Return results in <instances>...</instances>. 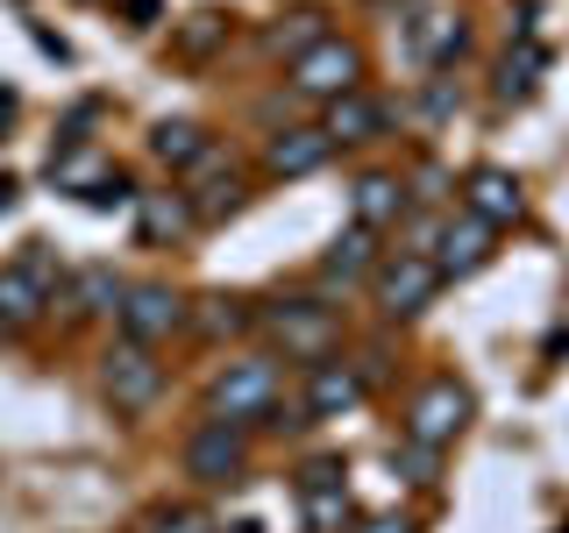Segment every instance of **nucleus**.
<instances>
[{
    "label": "nucleus",
    "instance_id": "nucleus-3",
    "mask_svg": "<svg viewBox=\"0 0 569 533\" xmlns=\"http://www.w3.org/2000/svg\"><path fill=\"white\" fill-rule=\"evenodd\" d=\"M470 391H462L456 378H427L413 391V405H406V441H420V449H449V441L470 426Z\"/></svg>",
    "mask_w": 569,
    "mask_h": 533
},
{
    "label": "nucleus",
    "instance_id": "nucleus-22",
    "mask_svg": "<svg viewBox=\"0 0 569 533\" xmlns=\"http://www.w3.org/2000/svg\"><path fill=\"white\" fill-rule=\"evenodd\" d=\"M121 292H129V284L107 271V263H86V271L71 278V313H114Z\"/></svg>",
    "mask_w": 569,
    "mask_h": 533
},
{
    "label": "nucleus",
    "instance_id": "nucleus-20",
    "mask_svg": "<svg viewBox=\"0 0 569 533\" xmlns=\"http://www.w3.org/2000/svg\"><path fill=\"white\" fill-rule=\"evenodd\" d=\"M406 43H413V58L420 64H456L462 58V22H456V14H420V22L413 29H406Z\"/></svg>",
    "mask_w": 569,
    "mask_h": 533
},
{
    "label": "nucleus",
    "instance_id": "nucleus-6",
    "mask_svg": "<svg viewBox=\"0 0 569 533\" xmlns=\"http://www.w3.org/2000/svg\"><path fill=\"white\" fill-rule=\"evenodd\" d=\"M242 470H249V441H242L236 420L192 426V441H186V476L192 484H236Z\"/></svg>",
    "mask_w": 569,
    "mask_h": 533
},
{
    "label": "nucleus",
    "instance_id": "nucleus-19",
    "mask_svg": "<svg viewBox=\"0 0 569 533\" xmlns=\"http://www.w3.org/2000/svg\"><path fill=\"white\" fill-rule=\"evenodd\" d=\"M136 213H142V242H178L192 228L186 192H136Z\"/></svg>",
    "mask_w": 569,
    "mask_h": 533
},
{
    "label": "nucleus",
    "instance_id": "nucleus-27",
    "mask_svg": "<svg viewBox=\"0 0 569 533\" xmlns=\"http://www.w3.org/2000/svg\"><path fill=\"white\" fill-rule=\"evenodd\" d=\"M207 328H213V334H242V328H249V306H242V299H213Z\"/></svg>",
    "mask_w": 569,
    "mask_h": 533
},
{
    "label": "nucleus",
    "instance_id": "nucleus-29",
    "mask_svg": "<svg viewBox=\"0 0 569 533\" xmlns=\"http://www.w3.org/2000/svg\"><path fill=\"white\" fill-rule=\"evenodd\" d=\"M157 8H164V0H121V14H129L136 29H150V22H157Z\"/></svg>",
    "mask_w": 569,
    "mask_h": 533
},
{
    "label": "nucleus",
    "instance_id": "nucleus-26",
    "mask_svg": "<svg viewBox=\"0 0 569 533\" xmlns=\"http://www.w3.org/2000/svg\"><path fill=\"white\" fill-rule=\"evenodd\" d=\"M79 200L107 213V207H121V200H136V192H129V178H121V171H107V178H100V185H93V192H79Z\"/></svg>",
    "mask_w": 569,
    "mask_h": 533
},
{
    "label": "nucleus",
    "instance_id": "nucleus-23",
    "mask_svg": "<svg viewBox=\"0 0 569 533\" xmlns=\"http://www.w3.org/2000/svg\"><path fill=\"white\" fill-rule=\"evenodd\" d=\"M50 178H58L64 192H93L100 178H107V164H100L93 150H79V142H71V150H58V157H50Z\"/></svg>",
    "mask_w": 569,
    "mask_h": 533
},
{
    "label": "nucleus",
    "instance_id": "nucleus-18",
    "mask_svg": "<svg viewBox=\"0 0 569 533\" xmlns=\"http://www.w3.org/2000/svg\"><path fill=\"white\" fill-rule=\"evenodd\" d=\"M378 263H385V257H378V235L349 221V235H335V249L320 257V278H328V284H356V278L378 271Z\"/></svg>",
    "mask_w": 569,
    "mask_h": 533
},
{
    "label": "nucleus",
    "instance_id": "nucleus-8",
    "mask_svg": "<svg viewBox=\"0 0 569 533\" xmlns=\"http://www.w3.org/2000/svg\"><path fill=\"white\" fill-rule=\"evenodd\" d=\"M50 299H58V271H50L43 249H29L22 263H8V271H0V320H8V328H29Z\"/></svg>",
    "mask_w": 569,
    "mask_h": 533
},
{
    "label": "nucleus",
    "instance_id": "nucleus-25",
    "mask_svg": "<svg viewBox=\"0 0 569 533\" xmlns=\"http://www.w3.org/2000/svg\"><path fill=\"white\" fill-rule=\"evenodd\" d=\"M435 455H441V449H420V441L391 449V462H406V476H413V484H435Z\"/></svg>",
    "mask_w": 569,
    "mask_h": 533
},
{
    "label": "nucleus",
    "instance_id": "nucleus-32",
    "mask_svg": "<svg viewBox=\"0 0 569 533\" xmlns=\"http://www.w3.org/2000/svg\"><path fill=\"white\" fill-rule=\"evenodd\" d=\"M14 207V178H0V213H8Z\"/></svg>",
    "mask_w": 569,
    "mask_h": 533
},
{
    "label": "nucleus",
    "instance_id": "nucleus-2",
    "mask_svg": "<svg viewBox=\"0 0 569 533\" xmlns=\"http://www.w3.org/2000/svg\"><path fill=\"white\" fill-rule=\"evenodd\" d=\"M370 292H378V313L413 320L427 299L441 292V263L427 257V249H399V257H385L378 271H370Z\"/></svg>",
    "mask_w": 569,
    "mask_h": 533
},
{
    "label": "nucleus",
    "instance_id": "nucleus-11",
    "mask_svg": "<svg viewBox=\"0 0 569 533\" xmlns=\"http://www.w3.org/2000/svg\"><path fill=\"white\" fill-rule=\"evenodd\" d=\"M462 213H477L485 228H512V221L527 213V192H520V178H512V171H498V164L470 171V185H462Z\"/></svg>",
    "mask_w": 569,
    "mask_h": 533
},
{
    "label": "nucleus",
    "instance_id": "nucleus-12",
    "mask_svg": "<svg viewBox=\"0 0 569 533\" xmlns=\"http://www.w3.org/2000/svg\"><path fill=\"white\" fill-rule=\"evenodd\" d=\"M363 405V370L356 363H335V355H320L307 370V420H342Z\"/></svg>",
    "mask_w": 569,
    "mask_h": 533
},
{
    "label": "nucleus",
    "instance_id": "nucleus-1",
    "mask_svg": "<svg viewBox=\"0 0 569 533\" xmlns=\"http://www.w3.org/2000/svg\"><path fill=\"white\" fill-rule=\"evenodd\" d=\"M278 413V363L271 355H242V363H228L221 378H213V420H271Z\"/></svg>",
    "mask_w": 569,
    "mask_h": 533
},
{
    "label": "nucleus",
    "instance_id": "nucleus-4",
    "mask_svg": "<svg viewBox=\"0 0 569 533\" xmlns=\"http://www.w3.org/2000/svg\"><path fill=\"white\" fill-rule=\"evenodd\" d=\"M356 79H363V50L342 43V36H320L307 58H292V93L307 100H342L356 93Z\"/></svg>",
    "mask_w": 569,
    "mask_h": 533
},
{
    "label": "nucleus",
    "instance_id": "nucleus-28",
    "mask_svg": "<svg viewBox=\"0 0 569 533\" xmlns=\"http://www.w3.org/2000/svg\"><path fill=\"white\" fill-rule=\"evenodd\" d=\"M157 533H213V520H200V512H164Z\"/></svg>",
    "mask_w": 569,
    "mask_h": 533
},
{
    "label": "nucleus",
    "instance_id": "nucleus-9",
    "mask_svg": "<svg viewBox=\"0 0 569 533\" xmlns=\"http://www.w3.org/2000/svg\"><path fill=\"white\" fill-rule=\"evenodd\" d=\"M263 320H271V334H278L292 355H307V363H320V355L335 349V313L313 306V299H278Z\"/></svg>",
    "mask_w": 569,
    "mask_h": 533
},
{
    "label": "nucleus",
    "instance_id": "nucleus-13",
    "mask_svg": "<svg viewBox=\"0 0 569 533\" xmlns=\"http://www.w3.org/2000/svg\"><path fill=\"white\" fill-rule=\"evenodd\" d=\"M491 242H498V228H485L477 213H462V221H449L435 235V249H441V278H470V271H485L491 263Z\"/></svg>",
    "mask_w": 569,
    "mask_h": 533
},
{
    "label": "nucleus",
    "instance_id": "nucleus-24",
    "mask_svg": "<svg viewBox=\"0 0 569 533\" xmlns=\"http://www.w3.org/2000/svg\"><path fill=\"white\" fill-rule=\"evenodd\" d=\"M320 36H328V29H320V14H313V8H299V14H284V29L271 36V43H278V50H292V58H307Z\"/></svg>",
    "mask_w": 569,
    "mask_h": 533
},
{
    "label": "nucleus",
    "instance_id": "nucleus-31",
    "mask_svg": "<svg viewBox=\"0 0 569 533\" xmlns=\"http://www.w3.org/2000/svg\"><path fill=\"white\" fill-rule=\"evenodd\" d=\"M14 114H22V100H14V86H0V135H8Z\"/></svg>",
    "mask_w": 569,
    "mask_h": 533
},
{
    "label": "nucleus",
    "instance_id": "nucleus-17",
    "mask_svg": "<svg viewBox=\"0 0 569 533\" xmlns=\"http://www.w3.org/2000/svg\"><path fill=\"white\" fill-rule=\"evenodd\" d=\"M150 150L164 157L171 171H200V164H213V135L200 129V121H157V129H150Z\"/></svg>",
    "mask_w": 569,
    "mask_h": 533
},
{
    "label": "nucleus",
    "instance_id": "nucleus-5",
    "mask_svg": "<svg viewBox=\"0 0 569 533\" xmlns=\"http://www.w3.org/2000/svg\"><path fill=\"white\" fill-rule=\"evenodd\" d=\"M121 342H142V349H157V342H171L178 328H186V299L171 292V284H129L121 292Z\"/></svg>",
    "mask_w": 569,
    "mask_h": 533
},
{
    "label": "nucleus",
    "instance_id": "nucleus-30",
    "mask_svg": "<svg viewBox=\"0 0 569 533\" xmlns=\"http://www.w3.org/2000/svg\"><path fill=\"white\" fill-rule=\"evenodd\" d=\"M356 533H413V520H399V512H378V520H363Z\"/></svg>",
    "mask_w": 569,
    "mask_h": 533
},
{
    "label": "nucleus",
    "instance_id": "nucleus-16",
    "mask_svg": "<svg viewBox=\"0 0 569 533\" xmlns=\"http://www.w3.org/2000/svg\"><path fill=\"white\" fill-rule=\"evenodd\" d=\"M356 228H370V235H385V228H399L406 221V185L399 178H385V171H370L363 185H356Z\"/></svg>",
    "mask_w": 569,
    "mask_h": 533
},
{
    "label": "nucleus",
    "instance_id": "nucleus-21",
    "mask_svg": "<svg viewBox=\"0 0 569 533\" xmlns=\"http://www.w3.org/2000/svg\"><path fill=\"white\" fill-rule=\"evenodd\" d=\"M541 71H548V50L533 43V36H520V50H512V58L498 64V100H533Z\"/></svg>",
    "mask_w": 569,
    "mask_h": 533
},
{
    "label": "nucleus",
    "instance_id": "nucleus-10",
    "mask_svg": "<svg viewBox=\"0 0 569 533\" xmlns=\"http://www.w3.org/2000/svg\"><path fill=\"white\" fill-rule=\"evenodd\" d=\"M299 512H307V533H342L349 526L342 462H307V470H299Z\"/></svg>",
    "mask_w": 569,
    "mask_h": 533
},
{
    "label": "nucleus",
    "instance_id": "nucleus-14",
    "mask_svg": "<svg viewBox=\"0 0 569 533\" xmlns=\"http://www.w3.org/2000/svg\"><path fill=\"white\" fill-rule=\"evenodd\" d=\"M385 121H391V107H385L378 93H363V86H356V93L328 100V121H320V129H328V142L342 150V142H378Z\"/></svg>",
    "mask_w": 569,
    "mask_h": 533
},
{
    "label": "nucleus",
    "instance_id": "nucleus-15",
    "mask_svg": "<svg viewBox=\"0 0 569 533\" xmlns=\"http://www.w3.org/2000/svg\"><path fill=\"white\" fill-rule=\"evenodd\" d=\"M335 157V142H328V129H284V135H271V150H263V164H271L278 178H313L320 164Z\"/></svg>",
    "mask_w": 569,
    "mask_h": 533
},
{
    "label": "nucleus",
    "instance_id": "nucleus-7",
    "mask_svg": "<svg viewBox=\"0 0 569 533\" xmlns=\"http://www.w3.org/2000/svg\"><path fill=\"white\" fill-rule=\"evenodd\" d=\"M157 391H164V363H157L142 342L107 349V399H114V413H150Z\"/></svg>",
    "mask_w": 569,
    "mask_h": 533
}]
</instances>
